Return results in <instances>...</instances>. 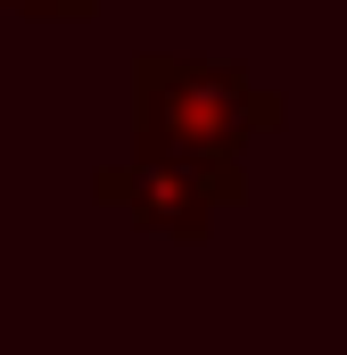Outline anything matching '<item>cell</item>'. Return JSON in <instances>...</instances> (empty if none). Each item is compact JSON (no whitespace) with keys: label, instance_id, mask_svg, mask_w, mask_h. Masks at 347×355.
<instances>
[{"label":"cell","instance_id":"obj_2","mask_svg":"<svg viewBox=\"0 0 347 355\" xmlns=\"http://www.w3.org/2000/svg\"><path fill=\"white\" fill-rule=\"evenodd\" d=\"M91 198L99 207H116L133 232H158V240H207L215 232V190L190 174V166H174V157H158V149H133V157H116V166H99L91 174Z\"/></svg>","mask_w":347,"mask_h":355},{"label":"cell","instance_id":"obj_3","mask_svg":"<svg viewBox=\"0 0 347 355\" xmlns=\"http://www.w3.org/2000/svg\"><path fill=\"white\" fill-rule=\"evenodd\" d=\"M0 8H17V17H42V25H50V17H91L99 0H0Z\"/></svg>","mask_w":347,"mask_h":355},{"label":"cell","instance_id":"obj_1","mask_svg":"<svg viewBox=\"0 0 347 355\" xmlns=\"http://www.w3.org/2000/svg\"><path fill=\"white\" fill-rule=\"evenodd\" d=\"M281 116L289 107L232 58H198V50L133 58V149L190 166L223 207H248V141L281 132Z\"/></svg>","mask_w":347,"mask_h":355}]
</instances>
